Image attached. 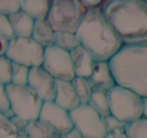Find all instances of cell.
I'll list each match as a JSON object with an SVG mask.
<instances>
[{
    "label": "cell",
    "instance_id": "6da1fadb",
    "mask_svg": "<svg viewBox=\"0 0 147 138\" xmlns=\"http://www.w3.org/2000/svg\"><path fill=\"white\" fill-rule=\"evenodd\" d=\"M101 9L123 45L147 42V3L144 0H106Z\"/></svg>",
    "mask_w": 147,
    "mask_h": 138
},
{
    "label": "cell",
    "instance_id": "7a4b0ae2",
    "mask_svg": "<svg viewBox=\"0 0 147 138\" xmlns=\"http://www.w3.org/2000/svg\"><path fill=\"white\" fill-rule=\"evenodd\" d=\"M76 33L81 46L97 61H109L123 46L106 20L101 6L88 8Z\"/></svg>",
    "mask_w": 147,
    "mask_h": 138
},
{
    "label": "cell",
    "instance_id": "3957f363",
    "mask_svg": "<svg viewBox=\"0 0 147 138\" xmlns=\"http://www.w3.org/2000/svg\"><path fill=\"white\" fill-rule=\"evenodd\" d=\"M109 63L116 84L147 96V42L124 44Z\"/></svg>",
    "mask_w": 147,
    "mask_h": 138
},
{
    "label": "cell",
    "instance_id": "277c9868",
    "mask_svg": "<svg viewBox=\"0 0 147 138\" xmlns=\"http://www.w3.org/2000/svg\"><path fill=\"white\" fill-rule=\"evenodd\" d=\"M87 9L81 0H51L46 19L56 32L76 33Z\"/></svg>",
    "mask_w": 147,
    "mask_h": 138
},
{
    "label": "cell",
    "instance_id": "5b68a950",
    "mask_svg": "<svg viewBox=\"0 0 147 138\" xmlns=\"http://www.w3.org/2000/svg\"><path fill=\"white\" fill-rule=\"evenodd\" d=\"M110 114L128 124L142 117V96L116 84L109 91Z\"/></svg>",
    "mask_w": 147,
    "mask_h": 138
},
{
    "label": "cell",
    "instance_id": "8992f818",
    "mask_svg": "<svg viewBox=\"0 0 147 138\" xmlns=\"http://www.w3.org/2000/svg\"><path fill=\"white\" fill-rule=\"evenodd\" d=\"M11 111L14 116L26 122L39 118L43 101L28 85H7Z\"/></svg>",
    "mask_w": 147,
    "mask_h": 138
},
{
    "label": "cell",
    "instance_id": "52a82bcc",
    "mask_svg": "<svg viewBox=\"0 0 147 138\" xmlns=\"http://www.w3.org/2000/svg\"><path fill=\"white\" fill-rule=\"evenodd\" d=\"M45 48L32 37H15L10 40L6 56L13 63L29 68L41 66Z\"/></svg>",
    "mask_w": 147,
    "mask_h": 138
},
{
    "label": "cell",
    "instance_id": "ba28073f",
    "mask_svg": "<svg viewBox=\"0 0 147 138\" xmlns=\"http://www.w3.org/2000/svg\"><path fill=\"white\" fill-rule=\"evenodd\" d=\"M70 114L74 127L83 138H103L107 135L104 118L89 104H81Z\"/></svg>",
    "mask_w": 147,
    "mask_h": 138
},
{
    "label": "cell",
    "instance_id": "9c48e42d",
    "mask_svg": "<svg viewBox=\"0 0 147 138\" xmlns=\"http://www.w3.org/2000/svg\"><path fill=\"white\" fill-rule=\"evenodd\" d=\"M41 66L56 80L71 81L76 76L70 52L55 45L45 48Z\"/></svg>",
    "mask_w": 147,
    "mask_h": 138
},
{
    "label": "cell",
    "instance_id": "30bf717a",
    "mask_svg": "<svg viewBox=\"0 0 147 138\" xmlns=\"http://www.w3.org/2000/svg\"><path fill=\"white\" fill-rule=\"evenodd\" d=\"M59 135L74 127L70 112L58 105L54 101H44L39 118Z\"/></svg>",
    "mask_w": 147,
    "mask_h": 138
},
{
    "label": "cell",
    "instance_id": "8fae6325",
    "mask_svg": "<svg viewBox=\"0 0 147 138\" xmlns=\"http://www.w3.org/2000/svg\"><path fill=\"white\" fill-rule=\"evenodd\" d=\"M28 85L43 102L54 100L56 79L42 66L31 68Z\"/></svg>",
    "mask_w": 147,
    "mask_h": 138
},
{
    "label": "cell",
    "instance_id": "7c38bea8",
    "mask_svg": "<svg viewBox=\"0 0 147 138\" xmlns=\"http://www.w3.org/2000/svg\"><path fill=\"white\" fill-rule=\"evenodd\" d=\"M70 54L76 76L89 78L97 62L92 55L81 45L71 51Z\"/></svg>",
    "mask_w": 147,
    "mask_h": 138
},
{
    "label": "cell",
    "instance_id": "4fadbf2b",
    "mask_svg": "<svg viewBox=\"0 0 147 138\" xmlns=\"http://www.w3.org/2000/svg\"><path fill=\"white\" fill-rule=\"evenodd\" d=\"M88 79L93 88L110 91L116 85V81L108 60L96 62L92 72Z\"/></svg>",
    "mask_w": 147,
    "mask_h": 138
},
{
    "label": "cell",
    "instance_id": "5bb4252c",
    "mask_svg": "<svg viewBox=\"0 0 147 138\" xmlns=\"http://www.w3.org/2000/svg\"><path fill=\"white\" fill-rule=\"evenodd\" d=\"M53 101L69 112L81 105L72 81L67 80H56V95Z\"/></svg>",
    "mask_w": 147,
    "mask_h": 138
},
{
    "label": "cell",
    "instance_id": "9a60e30c",
    "mask_svg": "<svg viewBox=\"0 0 147 138\" xmlns=\"http://www.w3.org/2000/svg\"><path fill=\"white\" fill-rule=\"evenodd\" d=\"M9 17L15 37H31L35 21L32 15L20 9Z\"/></svg>",
    "mask_w": 147,
    "mask_h": 138
},
{
    "label": "cell",
    "instance_id": "2e32d148",
    "mask_svg": "<svg viewBox=\"0 0 147 138\" xmlns=\"http://www.w3.org/2000/svg\"><path fill=\"white\" fill-rule=\"evenodd\" d=\"M55 30L46 18L35 19L31 37L44 48L53 45Z\"/></svg>",
    "mask_w": 147,
    "mask_h": 138
},
{
    "label": "cell",
    "instance_id": "e0dca14e",
    "mask_svg": "<svg viewBox=\"0 0 147 138\" xmlns=\"http://www.w3.org/2000/svg\"><path fill=\"white\" fill-rule=\"evenodd\" d=\"M88 104L103 117L110 115L109 91L93 88Z\"/></svg>",
    "mask_w": 147,
    "mask_h": 138
},
{
    "label": "cell",
    "instance_id": "ac0fdd59",
    "mask_svg": "<svg viewBox=\"0 0 147 138\" xmlns=\"http://www.w3.org/2000/svg\"><path fill=\"white\" fill-rule=\"evenodd\" d=\"M25 132L30 138H56L59 135L49 125L39 119L28 122Z\"/></svg>",
    "mask_w": 147,
    "mask_h": 138
},
{
    "label": "cell",
    "instance_id": "d6986e66",
    "mask_svg": "<svg viewBox=\"0 0 147 138\" xmlns=\"http://www.w3.org/2000/svg\"><path fill=\"white\" fill-rule=\"evenodd\" d=\"M21 9L35 19L46 18L51 0H20Z\"/></svg>",
    "mask_w": 147,
    "mask_h": 138
},
{
    "label": "cell",
    "instance_id": "ffe728a7",
    "mask_svg": "<svg viewBox=\"0 0 147 138\" xmlns=\"http://www.w3.org/2000/svg\"><path fill=\"white\" fill-rule=\"evenodd\" d=\"M53 45L63 50L71 52L81 44L75 32L55 31Z\"/></svg>",
    "mask_w": 147,
    "mask_h": 138
},
{
    "label": "cell",
    "instance_id": "44dd1931",
    "mask_svg": "<svg viewBox=\"0 0 147 138\" xmlns=\"http://www.w3.org/2000/svg\"><path fill=\"white\" fill-rule=\"evenodd\" d=\"M71 81L81 104H88L93 91V87L88 78L75 76Z\"/></svg>",
    "mask_w": 147,
    "mask_h": 138
},
{
    "label": "cell",
    "instance_id": "7402d4cb",
    "mask_svg": "<svg viewBox=\"0 0 147 138\" xmlns=\"http://www.w3.org/2000/svg\"><path fill=\"white\" fill-rule=\"evenodd\" d=\"M31 68L12 62L10 84L15 85H28Z\"/></svg>",
    "mask_w": 147,
    "mask_h": 138
},
{
    "label": "cell",
    "instance_id": "603a6c76",
    "mask_svg": "<svg viewBox=\"0 0 147 138\" xmlns=\"http://www.w3.org/2000/svg\"><path fill=\"white\" fill-rule=\"evenodd\" d=\"M125 132L129 138H147V119L141 117L128 123Z\"/></svg>",
    "mask_w": 147,
    "mask_h": 138
},
{
    "label": "cell",
    "instance_id": "cb8c5ba5",
    "mask_svg": "<svg viewBox=\"0 0 147 138\" xmlns=\"http://www.w3.org/2000/svg\"><path fill=\"white\" fill-rule=\"evenodd\" d=\"M19 134L11 117L0 113V138H17Z\"/></svg>",
    "mask_w": 147,
    "mask_h": 138
},
{
    "label": "cell",
    "instance_id": "d4e9b609",
    "mask_svg": "<svg viewBox=\"0 0 147 138\" xmlns=\"http://www.w3.org/2000/svg\"><path fill=\"white\" fill-rule=\"evenodd\" d=\"M12 62L6 55H0V82L10 84Z\"/></svg>",
    "mask_w": 147,
    "mask_h": 138
},
{
    "label": "cell",
    "instance_id": "484cf974",
    "mask_svg": "<svg viewBox=\"0 0 147 138\" xmlns=\"http://www.w3.org/2000/svg\"><path fill=\"white\" fill-rule=\"evenodd\" d=\"M0 37L9 41L15 38L9 15L0 14Z\"/></svg>",
    "mask_w": 147,
    "mask_h": 138
},
{
    "label": "cell",
    "instance_id": "4316f807",
    "mask_svg": "<svg viewBox=\"0 0 147 138\" xmlns=\"http://www.w3.org/2000/svg\"><path fill=\"white\" fill-rule=\"evenodd\" d=\"M0 113L12 117L13 116L10 108L7 85L0 82Z\"/></svg>",
    "mask_w": 147,
    "mask_h": 138
},
{
    "label": "cell",
    "instance_id": "83f0119b",
    "mask_svg": "<svg viewBox=\"0 0 147 138\" xmlns=\"http://www.w3.org/2000/svg\"><path fill=\"white\" fill-rule=\"evenodd\" d=\"M20 9V0H0V14L10 15Z\"/></svg>",
    "mask_w": 147,
    "mask_h": 138
},
{
    "label": "cell",
    "instance_id": "f1b7e54d",
    "mask_svg": "<svg viewBox=\"0 0 147 138\" xmlns=\"http://www.w3.org/2000/svg\"><path fill=\"white\" fill-rule=\"evenodd\" d=\"M104 122L107 132H112L116 129H125L128 124L119 120L111 114L104 117Z\"/></svg>",
    "mask_w": 147,
    "mask_h": 138
},
{
    "label": "cell",
    "instance_id": "f546056e",
    "mask_svg": "<svg viewBox=\"0 0 147 138\" xmlns=\"http://www.w3.org/2000/svg\"><path fill=\"white\" fill-rule=\"evenodd\" d=\"M103 138H129L125 129H116L112 132H107Z\"/></svg>",
    "mask_w": 147,
    "mask_h": 138
},
{
    "label": "cell",
    "instance_id": "4dcf8cb0",
    "mask_svg": "<svg viewBox=\"0 0 147 138\" xmlns=\"http://www.w3.org/2000/svg\"><path fill=\"white\" fill-rule=\"evenodd\" d=\"M59 137L61 138H83L81 133L74 127L72 129H71L70 130L68 131V132L60 135Z\"/></svg>",
    "mask_w": 147,
    "mask_h": 138
},
{
    "label": "cell",
    "instance_id": "1f68e13d",
    "mask_svg": "<svg viewBox=\"0 0 147 138\" xmlns=\"http://www.w3.org/2000/svg\"><path fill=\"white\" fill-rule=\"evenodd\" d=\"M87 8H92L100 7L106 0H81Z\"/></svg>",
    "mask_w": 147,
    "mask_h": 138
},
{
    "label": "cell",
    "instance_id": "d6a6232c",
    "mask_svg": "<svg viewBox=\"0 0 147 138\" xmlns=\"http://www.w3.org/2000/svg\"><path fill=\"white\" fill-rule=\"evenodd\" d=\"M9 43V40L0 37V55H6Z\"/></svg>",
    "mask_w": 147,
    "mask_h": 138
},
{
    "label": "cell",
    "instance_id": "836d02e7",
    "mask_svg": "<svg viewBox=\"0 0 147 138\" xmlns=\"http://www.w3.org/2000/svg\"><path fill=\"white\" fill-rule=\"evenodd\" d=\"M142 117L147 119V96L142 97Z\"/></svg>",
    "mask_w": 147,
    "mask_h": 138
},
{
    "label": "cell",
    "instance_id": "e575fe53",
    "mask_svg": "<svg viewBox=\"0 0 147 138\" xmlns=\"http://www.w3.org/2000/svg\"><path fill=\"white\" fill-rule=\"evenodd\" d=\"M17 138H30V137H28V135L24 132H21V133H20Z\"/></svg>",
    "mask_w": 147,
    "mask_h": 138
},
{
    "label": "cell",
    "instance_id": "d590c367",
    "mask_svg": "<svg viewBox=\"0 0 147 138\" xmlns=\"http://www.w3.org/2000/svg\"><path fill=\"white\" fill-rule=\"evenodd\" d=\"M56 138H61L60 137H59V135H58V136L57 137H56Z\"/></svg>",
    "mask_w": 147,
    "mask_h": 138
},
{
    "label": "cell",
    "instance_id": "8d00e7d4",
    "mask_svg": "<svg viewBox=\"0 0 147 138\" xmlns=\"http://www.w3.org/2000/svg\"><path fill=\"white\" fill-rule=\"evenodd\" d=\"M144 1H145V2H146V3H147V0H144Z\"/></svg>",
    "mask_w": 147,
    "mask_h": 138
}]
</instances>
